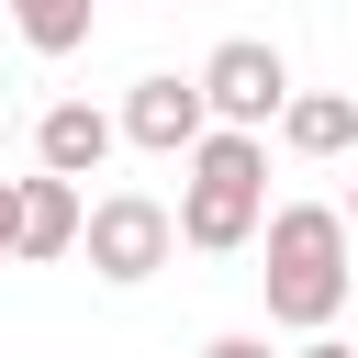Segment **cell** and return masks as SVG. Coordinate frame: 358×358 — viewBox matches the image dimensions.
Instances as JSON below:
<instances>
[{
  "instance_id": "8992f818",
  "label": "cell",
  "mask_w": 358,
  "mask_h": 358,
  "mask_svg": "<svg viewBox=\"0 0 358 358\" xmlns=\"http://www.w3.org/2000/svg\"><path fill=\"white\" fill-rule=\"evenodd\" d=\"M123 145V123L112 112H90V101H45V123H34V157H45V179H101V157Z\"/></svg>"
},
{
  "instance_id": "ba28073f",
  "label": "cell",
  "mask_w": 358,
  "mask_h": 358,
  "mask_svg": "<svg viewBox=\"0 0 358 358\" xmlns=\"http://www.w3.org/2000/svg\"><path fill=\"white\" fill-rule=\"evenodd\" d=\"M78 235H90L78 190H67V179H22V257H67Z\"/></svg>"
},
{
  "instance_id": "5b68a950",
  "label": "cell",
  "mask_w": 358,
  "mask_h": 358,
  "mask_svg": "<svg viewBox=\"0 0 358 358\" xmlns=\"http://www.w3.org/2000/svg\"><path fill=\"white\" fill-rule=\"evenodd\" d=\"M123 134L145 145V157H201V134H213V112H201V78H134L123 90Z\"/></svg>"
},
{
  "instance_id": "7c38bea8",
  "label": "cell",
  "mask_w": 358,
  "mask_h": 358,
  "mask_svg": "<svg viewBox=\"0 0 358 358\" xmlns=\"http://www.w3.org/2000/svg\"><path fill=\"white\" fill-rule=\"evenodd\" d=\"M291 358H358V347H347V336H302Z\"/></svg>"
},
{
  "instance_id": "7a4b0ae2",
  "label": "cell",
  "mask_w": 358,
  "mask_h": 358,
  "mask_svg": "<svg viewBox=\"0 0 358 358\" xmlns=\"http://www.w3.org/2000/svg\"><path fill=\"white\" fill-rule=\"evenodd\" d=\"M257 213H268V145H257V134H201L190 190H179V246L235 257V246L257 235Z\"/></svg>"
},
{
  "instance_id": "3957f363",
  "label": "cell",
  "mask_w": 358,
  "mask_h": 358,
  "mask_svg": "<svg viewBox=\"0 0 358 358\" xmlns=\"http://www.w3.org/2000/svg\"><path fill=\"white\" fill-rule=\"evenodd\" d=\"M201 112H213V134H257L268 112H291V67H280V45L224 34V45L201 56Z\"/></svg>"
},
{
  "instance_id": "6da1fadb",
  "label": "cell",
  "mask_w": 358,
  "mask_h": 358,
  "mask_svg": "<svg viewBox=\"0 0 358 358\" xmlns=\"http://www.w3.org/2000/svg\"><path fill=\"white\" fill-rule=\"evenodd\" d=\"M257 280H268V324L324 336V324L347 313V213H336V201H280Z\"/></svg>"
},
{
  "instance_id": "52a82bcc",
  "label": "cell",
  "mask_w": 358,
  "mask_h": 358,
  "mask_svg": "<svg viewBox=\"0 0 358 358\" xmlns=\"http://www.w3.org/2000/svg\"><path fill=\"white\" fill-rule=\"evenodd\" d=\"M280 134H291V157H347V145H358V101H347V90H302V101L280 112Z\"/></svg>"
},
{
  "instance_id": "9c48e42d",
  "label": "cell",
  "mask_w": 358,
  "mask_h": 358,
  "mask_svg": "<svg viewBox=\"0 0 358 358\" xmlns=\"http://www.w3.org/2000/svg\"><path fill=\"white\" fill-rule=\"evenodd\" d=\"M22 45H45V56L90 45V0H22Z\"/></svg>"
},
{
  "instance_id": "8fae6325",
  "label": "cell",
  "mask_w": 358,
  "mask_h": 358,
  "mask_svg": "<svg viewBox=\"0 0 358 358\" xmlns=\"http://www.w3.org/2000/svg\"><path fill=\"white\" fill-rule=\"evenodd\" d=\"M201 358H268V336H213Z\"/></svg>"
},
{
  "instance_id": "30bf717a",
  "label": "cell",
  "mask_w": 358,
  "mask_h": 358,
  "mask_svg": "<svg viewBox=\"0 0 358 358\" xmlns=\"http://www.w3.org/2000/svg\"><path fill=\"white\" fill-rule=\"evenodd\" d=\"M0 257H22V179H0Z\"/></svg>"
},
{
  "instance_id": "4fadbf2b",
  "label": "cell",
  "mask_w": 358,
  "mask_h": 358,
  "mask_svg": "<svg viewBox=\"0 0 358 358\" xmlns=\"http://www.w3.org/2000/svg\"><path fill=\"white\" fill-rule=\"evenodd\" d=\"M347 235H358V190H347Z\"/></svg>"
},
{
  "instance_id": "277c9868",
  "label": "cell",
  "mask_w": 358,
  "mask_h": 358,
  "mask_svg": "<svg viewBox=\"0 0 358 358\" xmlns=\"http://www.w3.org/2000/svg\"><path fill=\"white\" fill-rule=\"evenodd\" d=\"M90 268L112 280V291H134V280H157L168 268V246H179V213L168 201H145V190H112V201H90Z\"/></svg>"
}]
</instances>
